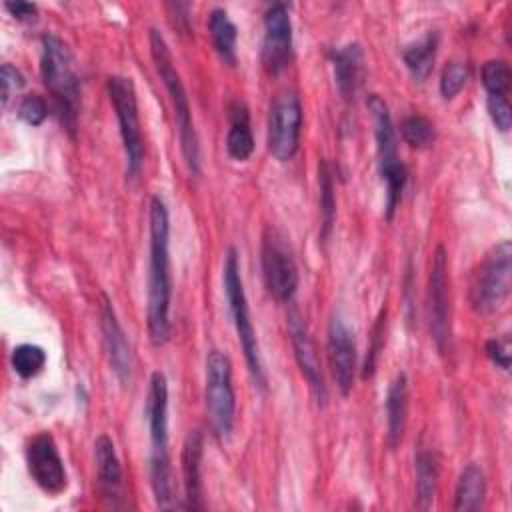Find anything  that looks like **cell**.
<instances>
[{
  "mask_svg": "<svg viewBox=\"0 0 512 512\" xmlns=\"http://www.w3.org/2000/svg\"><path fill=\"white\" fill-rule=\"evenodd\" d=\"M148 276H146V324L150 342L162 346L170 338V216L162 196H152L148 212Z\"/></svg>",
  "mask_w": 512,
  "mask_h": 512,
  "instance_id": "cell-1",
  "label": "cell"
},
{
  "mask_svg": "<svg viewBox=\"0 0 512 512\" xmlns=\"http://www.w3.org/2000/svg\"><path fill=\"white\" fill-rule=\"evenodd\" d=\"M144 416L148 422V474L150 488L158 508H174L172 470L168 452V380L164 372L154 370L148 380V394L144 400Z\"/></svg>",
  "mask_w": 512,
  "mask_h": 512,
  "instance_id": "cell-2",
  "label": "cell"
},
{
  "mask_svg": "<svg viewBox=\"0 0 512 512\" xmlns=\"http://www.w3.org/2000/svg\"><path fill=\"white\" fill-rule=\"evenodd\" d=\"M40 74L64 130L74 138L80 112V78L68 44L54 32L40 38Z\"/></svg>",
  "mask_w": 512,
  "mask_h": 512,
  "instance_id": "cell-3",
  "label": "cell"
},
{
  "mask_svg": "<svg viewBox=\"0 0 512 512\" xmlns=\"http://www.w3.org/2000/svg\"><path fill=\"white\" fill-rule=\"evenodd\" d=\"M148 46H150V56H152L156 74L160 76V80L168 92L172 110H174V122H176V130H178V142H180V152H182L184 164L192 176H198L200 162H202L200 140H198V132L194 128L190 100H188L186 88L182 84L180 72L174 66L172 52H170L168 42L160 30H156V28L148 30Z\"/></svg>",
  "mask_w": 512,
  "mask_h": 512,
  "instance_id": "cell-4",
  "label": "cell"
},
{
  "mask_svg": "<svg viewBox=\"0 0 512 512\" xmlns=\"http://www.w3.org/2000/svg\"><path fill=\"white\" fill-rule=\"evenodd\" d=\"M366 106H368V112L372 116V126H374L378 172L386 186L384 218L392 220L394 212L402 200L406 182H408V170L398 156L396 130H394V122H392L388 104L378 94H370L366 100Z\"/></svg>",
  "mask_w": 512,
  "mask_h": 512,
  "instance_id": "cell-5",
  "label": "cell"
},
{
  "mask_svg": "<svg viewBox=\"0 0 512 512\" xmlns=\"http://www.w3.org/2000/svg\"><path fill=\"white\" fill-rule=\"evenodd\" d=\"M222 284H224V296L228 302V312L238 336V342L242 346V354L248 366V372L254 380V384L264 392L266 390V372L262 366L260 358V346L258 338L254 332V324L250 318V308L240 276V262H238V252L230 246L224 256V266H222Z\"/></svg>",
  "mask_w": 512,
  "mask_h": 512,
  "instance_id": "cell-6",
  "label": "cell"
},
{
  "mask_svg": "<svg viewBox=\"0 0 512 512\" xmlns=\"http://www.w3.org/2000/svg\"><path fill=\"white\" fill-rule=\"evenodd\" d=\"M510 274L512 244L502 240L490 248L470 278L468 300L472 310L482 316L498 312L510 296Z\"/></svg>",
  "mask_w": 512,
  "mask_h": 512,
  "instance_id": "cell-7",
  "label": "cell"
},
{
  "mask_svg": "<svg viewBox=\"0 0 512 512\" xmlns=\"http://www.w3.org/2000/svg\"><path fill=\"white\" fill-rule=\"evenodd\" d=\"M106 90L114 108V116L118 120V132L126 162V178H134L138 176L144 162V140L140 128L136 88L130 76L112 74L106 80Z\"/></svg>",
  "mask_w": 512,
  "mask_h": 512,
  "instance_id": "cell-8",
  "label": "cell"
},
{
  "mask_svg": "<svg viewBox=\"0 0 512 512\" xmlns=\"http://www.w3.org/2000/svg\"><path fill=\"white\" fill-rule=\"evenodd\" d=\"M206 414L212 434L218 440L230 438L236 420V396L232 386V362L220 350L206 354V382H204Z\"/></svg>",
  "mask_w": 512,
  "mask_h": 512,
  "instance_id": "cell-9",
  "label": "cell"
},
{
  "mask_svg": "<svg viewBox=\"0 0 512 512\" xmlns=\"http://www.w3.org/2000/svg\"><path fill=\"white\" fill-rule=\"evenodd\" d=\"M260 264L270 296L278 302H290L298 290V266L286 238L274 228H268L262 236Z\"/></svg>",
  "mask_w": 512,
  "mask_h": 512,
  "instance_id": "cell-10",
  "label": "cell"
},
{
  "mask_svg": "<svg viewBox=\"0 0 512 512\" xmlns=\"http://www.w3.org/2000/svg\"><path fill=\"white\" fill-rule=\"evenodd\" d=\"M302 104L296 92H280L268 114V152L278 162H290L300 148Z\"/></svg>",
  "mask_w": 512,
  "mask_h": 512,
  "instance_id": "cell-11",
  "label": "cell"
},
{
  "mask_svg": "<svg viewBox=\"0 0 512 512\" xmlns=\"http://www.w3.org/2000/svg\"><path fill=\"white\" fill-rule=\"evenodd\" d=\"M428 316L430 334L436 350L444 356L452 348V324H450V276L448 254L442 244L436 246L430 264L428 278Z\"/></svg>",
  "mask_w": 512,
  "mask_h": 512,
  "instance_id": "cell-12",
  "label": "cell"
},
{
  "mask_svg": "<svg viewBox=\"0 0 512 512\" xmlns=\"http://www.w3.org/2000/svg\"><path fill=\"white\" fill-rule=\"evenodd\" d=\"M26 464L32 480L42 492L58 496L66 490L68 474L56 440L50 432H38L30 438L26 446Z\"/></svg>",
  "mask_w": 512,
  "mask_h": 512,
  "instance_id": "cell-13",
  "label": "cell"
},
{
  "mask_svg": "<svg viewBox=\"0 0 512 512\" xmlns=\"http://www.w3.org/2000/svg\"><path fill=\"white\" fill-rule=\"evenodd\" d=\"M292 20L288 6L274 2L264 12L262 64L268 74L276 76L288 68L292 60Z\"/></svg>",
  "mask_w": 512,
  "mask_h": 512,
  "instance_id": "cell-14",
  "label": "cell"
},
{
  "mask_svg": "<svg viewBox=\"0 0 512 512\" xmlns=\"http://www.w3.org/2000/svg\"><path fill=\"white\" fill-rule=\"evenodd\" d=\"M286 326H288V336H290V344H292V350H294L296 364H298L304 380L308 382V388H310L312 396L316 398L318 406L324 408L326 400H328V390H326L324 376H322V370H320V364H318L314 342L310 338L304 316L300 314L298 308L290 306V310L286 314Z\"/></svg>",
  "mask_w": 512,
  "mask_h": 512,
  "instance_id": "cell-15",
  "label": "cell"
},
{
  "mask_svg": "<svg viewBox=\"0 0 512 512\" xmlns=\"http://www.w3.org/2000/svg\"><path fill=\"white\" fill-rule=\"evenodd\" d=\"M328 358L340 394L348 396L356 380V340L340 312H334L328 324Z\"/></svg>",
  "mask_w": 512,
  "mask_h": 512,
  "instance_id": "cell-16",
  "label": "cell"
},
{
  "mask_svg": "<svg viewBox=\"0 0 512 512\" xmlns=\"http://www.w3.org/2000/svg\"><path fill=\"white\" fill-rule=\"evenodd\" d=\"M100 330H102V340H104V350L108 356L110 370L116 374V378L122 384H126L132 376V350H130L126 332L116 316V310L106 296L102 298V308H100Z\"/></svg>",
  "mask_w": 512,
  "mask_h": 512,
  "instance_id": "cell-17",
  "label": "cell"
},
{
  "mask_svg": "<svg viewBox=\"0 0 512 512\" xmlns=\"http://www.w3.org/2000/svg\"><path fill=\"white\" fill-rule=\"evenodd\" d=\"M94 460H96V478H98V492L106 500L108 506L120 508L122 506V466L110 436L100 434L94 440Z\"/></svg>",
  "mask_w": 512,
  "mask_h": 512,
  "instance_id": "cell-18",
  "label": "cell"
},
{
  "mask_svg": "<svg viewBox=\"0 0 512 512\" xmlns=\"http://www.w3.org/2000/svg\"><path fill=\"white\" fill-rule=\"evenodd\" d=\"M202 456H204V436L200 430H190L180 454L182 468V488H184V508L202 510Z\"/></svg>",
  "mask_w": 512,
  "mask_h": 512,
  "instance_id": "cell-19",
  "label": "cell"
},
{
  "mask_svg": "<svg viewBox=\"0 0 512 512\" xmlns=\"http://www.w3.org/2000/svg\"><path fill=\"white\" fill-rule=\"evenodd\" d=\"M332 70L338 94L344 100H352L362 84L364 76V50L358 42H348L334 48L332 52Z\"/></svg>",
  "mask_w": 512,
  "mask_h": 512,
  "instance_id": "cell-20",
  "label": "cell"
},
{
  "mask_svg": "<svg viewBox=\"0 0 512 512\" xmlns=\"http://www.w3.org/2000/svg\"><path fill=\"white\" fill-rule=\"evenodd\" d=\"M386 444L396 448L402 442L408 420V378L398 372L386 390Z\"/></svg>",
  "mask_w": 512,
  "mask_h": 512,
  "instance_id": "cell-21",
  "label": "cell"
},
{
  "mask_svg": "<svg viewBox=\"0 0 512 512\" xmlns=\"http://www.w3.org/2000/svg\"><path fill=\"white\" fill-rule=\"evenodd\" d=\"M486 498V476L484 470L470 462L462 468L456 490H454V510L456 512H474L480 510Z\"/></svg>",
  "mask_w": 512,
  "mask_h": 512,
  "instance_id": "cell-22",
  "label": "cell"
},
{
  "mask_svg": "<svg viewBox=\"0 0 512 512\" xmlns=\"http://www.w3.org/2000/svg\"><path fill=\"white\" fill-rule=\"evenodd\" d=\"M414 474H416V496L414 506L418 510H428L434 502L436 488H438V458L432 450L420 448L414 454Z\"/></svg>",
  "mask_w": 512,
  "mask_h": 512,
  "instance_id": "cell-23",
  "label": "cell"
},
{
  "mask_svg": "<svg viewBox=\"0 0 512 512\" xmlns=\"http://www.w3.org/2000/svg\"><path fill=\"white\" fill-rule=\"evenodd\" d=\"M226 152L232 160L244 162L254 152V136L250 130V116L244 104H230V128L226 134Z\"/></svg>",
  "mask_w": 512,
  "mask_h": 512,
  "instance_id": "cell-24",
  "label": "cell"
},
{
  "mask_svg": "<svg viewBox=\"0 0 512 512\" xmlns=\"http://www.w3.org/2000/svg\"><path fill=\"white\" fill-rule=\"evenodd\" d=\"M208 30H210L212 46L218 52V56L224 60V64L234 66L236 64L238 30H236V24L230 20V16L224 8H214L210 12Z\"/></svg>",
  "mask_w": 512,
  "mask_h": 512,
  "instance_id": "cell-25",
  "label": "cell"
},
{
  "mask_svg": "<svg viewBox=\"0 0 512 512\" xmlns=\"http://www.w3.org/2000/svg\"><path fill=\"white\" fill-rule=\"evenodd\" d=\"M436 52H438V34L436 32H428L426 36H422L420 40H416L404 48L402 60H404L408 72L414 76V80L424 82L430 76V72L434 68Z\"/></svg>",
  "mask_w": 512,
  "mask_h": 512,
  "instance_id": "cell-26",
  "label": "cell"
},
{
  "mask_svg": "<svg viewBox=\"0 0 512 512\" xmlns=\"http://www.w3.org/2000/svg\"><path fill=\"white\" fill-rule=\"evenodd\" d=\"M318 184H320V238L328 240L332 224H334V216H336V198H334V178H332V170L328 166L326 160L320 162L318 166Z\"/></svg>",
  "mask_w": 512,
  "mask_h": 512,
  "instance_id": "cell-27",
  "label": "cell"
},
{
  "mask_svg": "<svg viewBox=\"0 0 512 512\" xmlns=\"http://www.w3.org/2000/svg\"><path fill=\"white\" fill-rule=\"evenodd\" d=\"M10 364H12V370L20 378L30 380V378L38 376L44 370V366H46V352L38 344H20V346H16L12 350Z\"/></svg>",
  "mask_w": 512,
  "mask_h": 512,
  "instance_id": "cell-28",
  "label": "cell"
},
{
  "mask_svg": "<svg viewBox=\"0 0 512 512\" xmlns=\"http://www.w3.org/2000/svg\"><path fill=\"white\" fill-rule=\"evenodd\" d=\"M400 132H402L404 142L410 144L412 148H426L436 138L434 124L424 114H410V116H406L402 120V124H400Z\"/></svg>",
  "mask_w": 512,
  "mask_h": 512,
  "instance_id": "cell-29",
  "label": "cell"
},
{
  "mask_svg": "<svg viewBox=\"0 0 512 512\" xmlns=\"http://www.w3.org/2000/svg\"><path fill=\"white\" fill-rule=\"evenodd\" d=\"M482 86L486 88L488 96H506L512 82V70L506 60H488L482 66Z\"/></svg>",
  "mask_w": 512,
  "mask_h": 512,
  "instance_id": "cell-30",
  "label": "cell"
},
{
  "mask_svg": "<svg viewBox=\"0 0 512 512\" xmlns=\"http://www.w3.org/2000/svg\"><path fill=\"white\" fill-rule=\"evenodd\" d=\"M468 82V66L464 62H448L440 76V94L444 100H452Z\"/></svg>",
  "mask_w": 512,
  "mask_h": 512,
  "instance_id": "cell-31",
  "label": "cell"
},
{
  "mask_svg": "<svg viewBox=\"0 0 512 512\" xmlns=\"http://www.w3.org/2000/svg\"><path fill=\"white\" fill-rule=\"evenodd\" d=\"M384 324H386V308L380 310L374 326H372V336H370V348L366 352L364 364H362V378H372L376 372L378 356L380 350L384 348Z\"/></svg>",
  "mask_w": 512,
  "mask_h": 512,
  "instance_id": "cell-32",
  "label": "cell"
},
{
  "mask_svg": "<svg viewBox=\"0 0 512 512\" xmlns=\"http://www.w3.org/2000/svg\"><path fill=\"white\" fill-rule=\"evenodd\" d=\"M48 116V104L38 94H28L18 104V118L28 126H40Z\"/></svg>",
  "mask_w": 512,
  "mask_h": 512,
  "instance_id": "cell-33",
  "label": "cell"
},
{
  "mask_svg": "<svg viewBox=\"0 0 512 512\" xmlns=\"http://www.w3.org/2000/svg\"><path fill=\"white\" fill-rule=\"evenodd\" d=\"M486 108L490 114L492 124L500 130V132H508L512 126V108L506 96H488L486 98Z\"/></svg>",
  "mask_w": 512,
  "mask_h": 512,
  "instance_id": "cell-34",
  "label": "cell"
},
{
  "mask_svg": "<svg viewBox=\"0 0 512 512\" xmlns=\"http://www.w3.org/2000/svg\"><path fill=\"white\" fill-rule=\"evenodd\" d=\"M24 84H26V80H24L22 72L16 66H12L10 62H4L2 68H0V90H2L0 98H2V106H6L10 96L16 94Z\"/></svg>",
  "mask_w": 512,
  "mask_h": 512,
  "instance_id": "cell-35",
  "label": "cell"
},
{
  "mask_svg": "<svg viewBox=\"0 0 512 512\" xmlns=\"http://www.w3.org/2000/svg\"><path fill=\"white\" fill-rule=\"evenodd\" d=\"M484 350L494 366H498L502 370L510 368V340L508 338H490V340H486Z\"/></svg>",
  "mask_w": 512,
  "mask_h": 512,
  "instance_id": "cell-36",
  "label": "cell"
},
{
  "mask_svg": "<svg viewBox=\"0 0 512 512\" xmlns=\"http://www.w3.org/2000/svg\"><path fill=\"white\" fill-rule=\"evenodd\" d=\"M4 8L20 22H30L36 18V4L32 2H4Z\"/></svg>",
  "mask_w": 512,
  "mask_h": 512,
  "instance_id": "cell-37",
  "label": "cell"
}]
</instances>
